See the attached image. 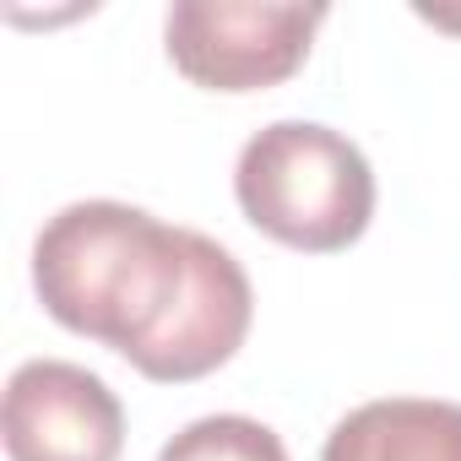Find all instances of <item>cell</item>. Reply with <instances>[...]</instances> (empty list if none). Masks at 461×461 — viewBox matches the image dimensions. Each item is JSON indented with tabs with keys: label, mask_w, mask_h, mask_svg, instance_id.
I'll use <instances>...</instances> for the list:
<instances>
[{
	"label": "cell",
	"mask_w": 461,
	"mask_h": 461,
	"mask_svg": "<svg viewBox=\"0 0 461 461\" xmlns=\"http://www.w3.org/2000/svg\"><path fill=\"white\" fill-rule=\"evenodd\" d=\"M6 456L12 461H120L125 407L82 364L33 358L6 380Z\"/></svg>",
	"instance_id": "cell-4"
},
{
	"label": "cell",
	"mask_w": 461,
	"mask_h": 461,
	"mask_svg": "<svg viewBox=\"0 0 461 461\" xmlns=\"http://www.w3.org/2000/svg\"><path fill=\"white\" fill-rule=\"evenodd\" d=\"M195 228H168L125 201H71L33 245V288L50 321L136 364L190 283Z\"/></svg>",
	"instance_id": "cell-1"
},
{
	"label": "cell",
	"mask_w": 461,
	"mask_h": 461,
	"mask_svg": "<svg viewBox=\"0 0 461 461\" xmlns=\"http://www.w3.org/2000/svg\"><path fill=\"white\" fill-rule=\"evenodd\" d=\"M234 195L267 240L304 256H331L364 240L375 217V168L342 131L277 120L245 141Z\"/></svg>",
	"instance_id": "cell-2"
},
{
	"label": "cell",
	"mask_w": 461,
	"mask_h": 461,
	"mask_svg": "<svg viewBox=\"0 0 461 461\" xmlns=\"http://www.w3.org/2000/svg\"><path fill=\"white\" fill-rule=\"evenodd\" d=\"M326 23V6H250V0H179L163 39L179 77L206 93H261L288 82Z\"/></svg>",
	"instance_id": "cell-3"
},
{
	"label": "cell",
	"mask_w": 461,
	"mask_h": 461,
	"mask_svg": "<svg viewBox=\"0 0 461 461\" xmlns=\"http://www.w3.org/2000/svg\"><path fill=\"white\" fill-rule=\"evenodd\" d=\"M321 461H461V402H364L326 434Z\"/></svg>",
	"instance_id": "cell-6"
},
{
	"label": "cell",
	"mask_w": 461,
	"mask_h": 461,
	"mask_svg": "<svg viewBox=\"0 0 461 461\" xmlns=\"http://www.w3.org/2000/svg\"><path fill=\"white\" fill-rule=\"evenodd\" d=\"M250 315H256V294H250L245 267L217 240L195 234L190 240V283H185L168 326L158 331V342L136 358V369L158 385L201 380L245 348Z\"/></svg>",
	"instance_id": "cell-5"
},
{
	"label": "cell",
	"mask_w": 461,
	"mask_h": 461,
	"mask_svg": "<svg viewBox=\"0 0 461 461\" xmlns=\"http://www.w3.org/2000/svg\"><path fill=\"white\" fill-rule=\"evenodd\" d=\"M158 461H288V450L267 423L240 418V412H217V418L185 423L158 450Z\"/></svg>",
	"instance_id": "cell-7"
}]
</instances>
